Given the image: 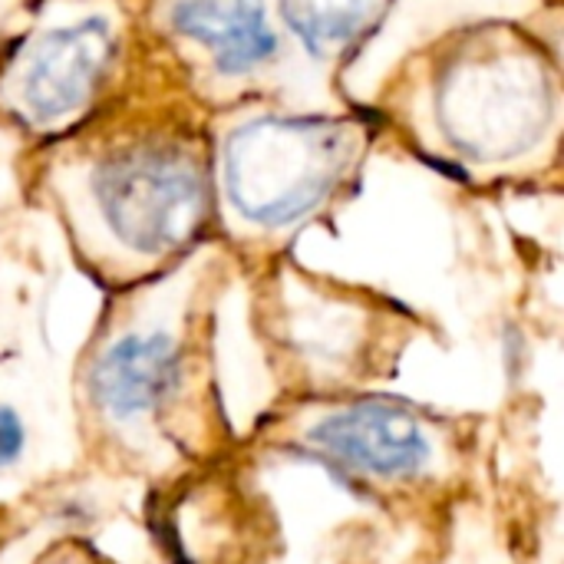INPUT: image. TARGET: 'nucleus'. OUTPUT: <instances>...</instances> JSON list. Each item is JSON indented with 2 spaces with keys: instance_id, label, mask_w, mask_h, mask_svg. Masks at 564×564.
<instances>
[{
  "instance_id": "2",
  "label": "nucleus",
  "mask_w": 564,
  "mask_h": 564,
  "mask_svg": "<svg viewBox=\"0 0 564 564\" xmlns=\"http://www.w3.org/2000/svg\"><path fill=\"white\" fill-rule=\"evenodd\" d=\"M440 126L449 142L479 162L522 155L552 119V86L535 59L492 53L463 63L443 79Z\"/></svg>"
},
{
  "instance_id": "8",
  "label": "nucleus",
  "mask_w": 564,
  "mask_h": 564,
  "mask_svg": "<svg viewBox=\"0 0 564 564\" xmlns=\"http://www.w3.org/2000/svg\"><path fill=\"white\" fill-rule=\"evenodd\" d=\"M380 3L383 0H281V10L311 53L330 56L370 26Z\"/></svg>"
},
{
  "instance_id": "7",
  "label": "nucleus",
  "mask_w": 564,
  "mask_h": 564,
  "mask_svg": "<svg viewBox=\"0 0 564 564\" xmlns=\"http://www.w3.org/2000/svg\"><path fill=\"white\" fill-rule=\"evenodd\" d=\"M169 20L175 33L212 53L218 73L245 76L278 53L264 0H175Z\"/></svg>"
},
{
  "instance_id": "6",
  "label": "nucleus",
  "mask_w": 564,
  "mask_h": 564,
  "mask_svg": "<svg viewBox=\"0 0 564 564\" xmlns=\"http://www.w3.org/2000/svg\"><path fill=\"white\" fill-rule=\"evenodd\" d=\"M182 383V350L169 334H129L93 367V397L116 420L132 423L165 406Z\"/></svg>"
},
{
  "instance_id": "4",
  "label": "nucleus",
  "mask_w": 564,
  "mask_h": 564,
  "mask_svg": "<svg viewBox=\"0 0 564 564\" xmlns=\"http://www.w3.org/2000/svg\"><path fill=\"white\" fill-rule=\"evenodd\" d=\"M112 53L106 20H79L40 33L13 73L17 106L30 122H56L76 112L102 79Z\"/></svg>"
},
{
  "instance_id": "3",
  "label": "nucleus",
  "mask_w": 564,
  "mask_h": 564,
  "mask_svg": "<svg viewBox=\"0 0 564 564\" xmlns=\"http://www.w3.org/2000/svg\"><path fill=\"white\" fill-rule=\"evenodd\" d=\"M96 202L126 248L165 254L198 235L208 212V185L188 155L135 149L99 169Z\"/></svg>"
},
{
  "instance_id": "1",
  "label": "nucleus",
  "mask_w": 564,
  "mask_h": 564,
  "mask_svg": "<svg viewBox=\"0 0 564 564\" xmlns=\"http://www.w3.org/2000/svg\"><path fill=\"white\" fill-rule=\"evenodd\" d=\"M354 126L327 119H254L228 135L225 188L241 218L284 228L311 215L354 162Z\"/></svg>"
},
{
  "instance_id": "5",
  "label": "nucleus",
  "mask_w": 564,
  "mask_h": 564,
  "mask_svg": "<svg viewBox=\"0 0 564 564\" xmlns=\"http://www.w3.org/2000/svg\"><path fill=\"white\" fill-rule=\"evenodd\" d=\"M307 443L327 459L377 479H413L433 456L420 420L406 406L393 403H357L337 410L311 426Z\"/></svg>"
},
{
  "instance_id": "9",
  "label": "nucleus",
  "mask_w": 564,
  "mask_h": 564,
  "mask_svg": "<svg viewBox=\"0 0 564 564\" xmlns=\"http://www.w3.org/2000/svg\"><path fill=\"white\" fill-rule=\"evenodd\" d=\"M23 446H26V433L20 416L10 406H0V469L13 466L23 456Z\"/></svg>"
}]
</instances>
